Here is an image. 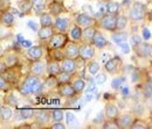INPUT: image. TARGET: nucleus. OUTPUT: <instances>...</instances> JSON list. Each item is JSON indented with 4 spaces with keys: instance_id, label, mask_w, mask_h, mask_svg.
I'll return each instance as SVG.
<instances>
[{
    "instance_id": "1",
    "label": "nucleus",
    "mask_w": 152,
    "mask_h": 129,
    "mask_svg": "<svg viewBox=\"0 0 152 129\" xmlns=\"http://www.w3.org/2000/svg\"><path fill=\"white\" fill-rule=\"evenodd\" d=\"M23 83H25L26 86L28 87V90H29L31 94H35V93H39L42 91L43 84L40 81L39 77L38 76H35V74H33V76H28V77L25 79Z\"/></svg>"
},
{
    "instance_id": "2",
    "label": "nucleus",
    "mask_w": 152,
    "mask_h": 129,
    "mask_svg": "<svg viewBox=\"0 0 152 129\" xmlns=\"http://www.w3.org/2000/svg\"><path fill=\"white\" fill-rule=\"evenodd\" d=\"M145 18V6L142 2H134L130 11V19L133 22L143 21Z\"/></svg>"
},
{
    "instance_id": "3",
    "label": "nucleus",
    "mask_w": 152,
    "mask_h": 129,
    "mask_svg": "<svg viewBox=\"0 0 152 129\" xmlns=\"http://www.w3.org/2000/svg\"><path fill=\"white\" fill-rule=\"evenodd\" d=\"M101 26L103 29L114 33L115 30H117V17L114 14L104 15L101 20Z\"/></svg>"
},
{
    "instance_id": "4",
    "label": "nucleus",
    "mask_w": 152,
    "mask_h": 129,
    "mask_svg": "<svg viewBox=\"0 0 152 129\" xmlns=\"http://www.w3.org/2000/svg\"><path fill=\"white\" fill-rule=\"evenodd\" d=\"M68 38L64 35V33H57L54 34L53 36L50 37V41H49V47L53 49V50H58L61 48H63L67 43Z\"/></svg>"
},
{
    "instance_id": "5",
    "label": "nucleus",
    "mask_w": 152,
    "mask_h": 129,
    "mask_svg": "<svg viewBox=\"0 0 152 129\" xmlns=\"http://www.w3.org/2000/svg\"><path fill=\"white\" fill-rule=\"evenodd\" d=\"M95 55V48L90 43H84L80 47V57L83 61L91 59Z\"/></svg>"
},
{
    "instance_id": "6",
    "label": "nucleus",
    "mask_w": 152,
    "mask_h": 129,
    "mask_svg": "<svg viewBox=\"0 0 152 129\" xmlns=\"http://www.w3.org/2000/svg\"><path fill=\"white\" fill-rule=\"evenodd\" d=\"M134 51H136V54L139 57L145 58V57H149V56L151 55L152 47L149 43H146V42H142V43H139V44H137L134 47Z\"/></svg>"
},
{
    "instance_id": "7",
    "label": "nucleus",
    "mask_w": 152,
    "mask_h": 129,
    "mask_svg": "<svg viewBox=\"0 0 152 129\" xmlns=\"http://www.w3.org/2000/svg\"><path fill=\"white\" fill-rule=\"evenodd\" d=\"M121 64H122L121 58H119L118 56H115V57L108 59V61L105 62V70H107L109 74H115V72L119 69Z\"/></svg>"
},
{
    "instance_id": "8",
    "label": "nucleus",
    "mask_w": 152,
    "mask_h": 129,
    "mask_svg": "<svg viewBox=\"0 0 152 129\" xmlns=\"http://www.w3.org/2000/svg\"><path fill=\"white\" fill-rule=\"evenodd\" d=\"M61 69L62 71L64 72H68V74H74L76 70V62L74 58H63L62 62H61Z\"/></svg>"
},
{
    "instance_id": "9",
    "label": "nucleus",
    "mask_w": 152,
    "mask_h": 129,
    "mask_svg": "<svg viewBox=\"0 0 152 129\" xmlns=\"http://www.w3.org/2000/svg\"><path fill=\"white\" fill-rule=\"evenodd\" d=\"M58 93L62 97L73 98V97H75V94L77 92L75 91V89H74L73 85H70L69 83H64V84H61V86L58 87Z\"/></svg>"
},
{
    "instance_id": "10",
    "label": "nucleus",
    "mask_w": 152,
    "mask_h": 129,
    "mask_svg": "<svg viewBox=\"0 0 152 129\" xmlns=\"http://www.w3.org/2000/svg\"><path fill=\"white\" fill-rule=\"evenodd\" d=\"M46 69H47L46 63L41 62L40 59H39V61H34V62L32 63V65H31V72L33 74H35V76H38V77L45 74Z\"/></svg>"
},
{
    "instance_id": "11",
    "label": "nucleus",
    "mask_w": 152,
    "mask_h": 129,
    "mask_svg": "<svg viewBox=\"0 0 152 129\" xmlns=\"http://www.w3.org/2000/svg\"><path fill=\"white\" fill-rule=\"evenodd\" d=\"M42 54H43V51H42V48L41 47H39V45H32L31 48H28V50H27V57L31 59V61H39L41 57H42Z\"/></svg>"
},
{
    "instance_id": "12",
    "label": "nucleus",
    "mask_w": 152,
    "mask_h": 129,
    "mask_svg": "<svg viewBox=\"0 0 152 129\" xmlns=\"http://www.w3.org/2000/svg\"><path fill=\"white\" fill-rule=\"evenodd\" d=\"M76 23L80 26V27H90L93 23H94V19L91 18L90 15L88 14H78L76 17Z\"/></svg>"
},
{
    "instance_id": "13",
    "label": "nucleus",
    "mask_w": 152,
    "mask_h": 129,
    "mask_svg": "<svg viewBox=\"0 0 152 129\" xmlns=\"http://www.w3.org/2000/svg\"><path fill=\"white\" fill-rule=\"evenodd\" d=\"M64 55L68 58H74L75 59L77 56L80 55V47L76 44L75 42H72L67 45L66 50H64Z\"/></svg>"
},
{
    "instance_id": "14",
    "label": "nucleus",
    "mask_w": 152,
    "mask_h": 129,
    "mask_svg": "<svg viewBox=\"0 0 152 129\" xmlns=\"http://www.w3.org/2000/svg\"><path fill=\"white\" fill-rule=\"evenodd\" d=\"M117 123L119 125V128H131L133 125V117L130 114H124L122 115L118 120Z\"/></svg>"
},
{
    "instance_id": "15",
    "label": "nucleus",
    "mask_w": 152,
    "mask_h": 129,
    "mask_svg": "<svg viewBox=\"0 0 152 129\" xmlns=\"http://www.w3.org/2000/svg\"><path fill=\"white\" fill-rule=\"evenodd\" d=\"M34 117L37 120V122L40 123V125H46L49 119H50V115L47 111H43V110H39V111L35 112L34 114Z\"/></svg>"
},
{
    "instance_id": "16",
    "label": "nucleus",
    "mask_w": 152,
    "mask_h": 129,
    "mask_svg": "<svg viewBox=\"0 0 152 129\" xmlns=\"http://www.w3.org/2000/svg\"><path fill=\"white\" fill-rule=\"evenodd\" d=\"M104 113H105V116H107L108 119L115 120V119H117L118 115H119V110H118L115 105H113V104H108V105L105 106Z\"/></svg>"
},
{
    "instance_id": "17",
    "label": "nucleus",
    "mask_w": 152,
    "mask_h": 129,
    "mask_svg": "<svg viewBox=\"0 0 152 129\" xmlns=\"http://www.w3.org/2000/svg\"><path fill=\"white\" fill-rule=\"evenodd\" d=\"M68 26H69L68 19H63V18H57L55 20V23H54L55 29H56L57 32H60V33H64L68 29Z\"/></svg>"
},
{
    "instance_id": "18",
    "label": "nucleus",
    "mask_w": 152,
    "mask_h": 129,
    "mask_svg": "<svg viewBox=\"0 0 152 129\" xmlns=\"http://www.w3.org/2000/svg\"><path fill=\"white\" fill-rule=\"evenodd\" d=\"M96 34V29L94 27H86V29L83 30V36H82V40L86 42V43H90L93 42L94 40V36Z\"/></svg>"
},
{
    "instance_id": "19",
    "label": "nucleus",
    "mask_w": 152,
    "mask_h": 129,
    "mask_svg": "<svg viewBox=\"0 0 152 129\" xmlns=\"http://www.w3.org/2000/svg\"><path fill=\"white\" fill-rule=\"evenodd\" d=\"M93 43L96 48H104L108 45V41L107 38L103 36L99 32H96L95 36H94V40H93Z\"/></svg>"
},
{
    "instance_id": "20",
    "label": "nucleus",
    "mask_w": 152,
    "mask_h": 129,
    "mask_svg": "<svg viewBox=\"0 0 152 129\" xmlns=\"http://www.w3.org/2000/svg\"><path fill=\"white\" fill-rule=\"evenodd\" d=\"M47 71H48V74H50V76H57V74L62 71L61 64H58L55 61L49 62V63L47 64Z\"/></svg>"
},
{
    "instance_id": "21",
    "label": "nucleus",
    "mask_w": 152,
    "mask_h": 129,
    "mask_svg": "<svg viewBox=\"0 0 152 129\" xmlns=\"http://www.w3.org/2000/svg\"><path fill=\"white\" fill-rule=\"evenodd\" d=\"M54 35L53 27H42L38 30V36L40 40H48Z\"/></svg>"
},
{
    "instance_id": "22",
    "label": "nucleus",
    "mask_w": 152,
    "mask_h": 129,
    "mask_svg": "<svg viewBox=\"0 0 152 129\" xmlns=\"http://www.w3.org/2000/svg\"><path fill=\"white\" fill-rule=\"evenodd\" d=\"M111 38H113V41L116 44H121V43H123V42H125L128 40V33L122 32V30H117L116 33H114L111 35Z\"/></svg>"
},
{
    "instance_id": "23",
    "label": "nucleus",
    "mask_w": 152,
    "mask_h": 129,
    "mask_svg": "<svg viewBox=\"0 0 152 129\" xmlns=\"http://www.w3.org/2000/svg\"><path fill=\"white\" fill-rule=\"evenodd\" d=\"M82 36H83V30L81 29V27L78 25L73 26V28L70 30V37H72V40L80 41V40H82Z\"/></svg>"
},
{
    "instance_id": "24",
    "label": "nucleus",
    "mask_w": 152,
    "mask_h": 129,
    "mask_svg": "<svg viewBox=\"0 0 152 129\" xmlns=\"http://www.w3.org/2000/svg\"><path fill=\"white\" fill-rule=\"evenodd\" d=\"M33 6H34V5H33L32 0H22V1L20 2L19 8L22 13H28V12L33 8Z\"/></svg>"
},
{
    "instance_id": "25",
    "label": "nucleus",
    "mask_w": 152,
    "mask_h": 129,
    "mask_svg": "<svg viewBox=\"0 0 152 129\" xmlns=\"http://www.w3.org/2000/svg\"><path fill=\"white\" fill-rule=\"evenodd\" d=\"M49 9H50V13H52L53 15H58L61 12H63L62 5H61L60 2H57V1H54V2H52V4L49 5Z\"/></svg>"
},
{
    "instance_id": "26",
    "label": "nucleus",
    "mask_w": 152,
    "mask_h": 129,
    "mask_svg": "<svg viewBox=\"0 0 152 129\" xmlns=\"http://www.w3.org/2000/svg\"><path fill=\"white\" fill-rule=\"evenodd\" d=\"M40 25L41 27H52L53 26V20L49 14H42L40 17Z\"/></svg>"
},
{
    "instance_id": "27",
    "label": "nucleus",
    "mask_w": 152,
    "mask_h": 129,
    "mask_svg": "<svg viewBox=\"0 0 152 129\" xmlns=\"http://www.w3.org/2000/svg\"><path fill=\"white\" fill-rule=\"evenodd\" d=\"M0 115H1V119L4 120V121H7V120H10L11 117H12V115H13V112L12 110L10 108V107H7V106H1V110H0Z\"/></svg>"
},
{
    "instance_id": "28",
    "label": "nucleus",
    "mask_w": 152,
    "mask_h": 129,
    "mask_svg": "<svg viewBox=\"0 0 152 129\" xmlns=\"http://www.w3.org/2000/svg\"><path fill=\"white\" fill-rule=\"evenodd\" d=\"M119 11V4L118 2H115V1H111L107 5V13L108 14H114L116 15Z\"/></svg>"
},
{
    "instance_id": "29",
    "label": "nucleus",
    "mask_w": 152,
    "mask_h": 129,
    "mask_svg": "<svg viewBox=\"0 0 152 129\" xmlns=\"http://www.w3.org/2000/svg\"><path fill=\"white\" fill-rule=\"evenodd\" d=\"M1 22H2V25H5V26H11V25H13V22H14V17H13V14H11V13H8V12L2 13Z\"/></svg>"
},
{
    "instance_id": "30",
    "label": "nucleus",
    "mask_w": 152,
    "mask_h": 129,
    "mask_svg": "<svg viewBox=\"0 0 152 129\" xmlns=\"http://www.w3.org/2000/svg\"><path fill=\"white\" fill-rule=\"evenodd\" d=\"M73 86H74V89H75L76 92L81 93L82 91L86 90V81H84L83 79L78 78V79H76L75 81L73 83Z\"/></svg>"
},
{
    "instance_id": "31",
    "label": "nucleus",
    "mask_w": 152,
    "mask_h": 129,
    "mask_svg": "<svg viewBox=\"0 0 152 129\" xmlns=\"http://www.w3.org/2000/svg\"><path fill=\"white\" fill-rule=\"evenodd\" d=\"M70 74H68V72H64V71H61L60 74L56 76L57 78V81H58V84H64V83H69V80H70Z\"/></svg>"
},
{
    "instance_id": "32",
    "label": "nucleus",
    "mask_w": 152,
    "mask_h": 129,
    "mask_svg": "<svg viewBox=\"0 0 152 129\" xmlns=\"http://www.w3.org/2000/svg\"><path fill=\"white\" fill-rule=\"evenodd\" d=\"M128 20L124 15H118L117 17V30H123L126 27Z\"/></svg>"
},
{
    "instance_id": "33",
    "label": "nucleus",
    "mask_w": 152,
    "mask_h": 129,
    "mask_svg": "<svg viewBox=\"0 0 152 129\" xmlns=\"http://www.w3.org/2000/svg\"><path fill=\"white\" fill-rule=\"evenodd\" d=\"M88 71L90 74H97V72L99 71V64L95 61H91L88 64Z\"/></svg>"
},
{
    "instance_id": "34",
    "label": "nucleus",
    "mask_w": 152,
    "mask_h": 129,
    "mask_svg": "<svg viewBox=\"0 0 152 129\" xmlns=\"http://www.w3.org/2000/svg\"><path fill=\"white\" fill-rule=\"evenodd\" d=\"M20 114H21L22 119L27 120V119H31L35 114V112H34V110H31V108H23V110L20 111Z\"/></svg>"
},
{
    "instance_id": "35",
    "label": "nucleus",
    "mask_w": 152,
    "mask_h": 129,
    "mask_svg": "<svg viewBox=\"0 0 152 129\" xmlns=\"http://www.w3.org/2000/svg\"><path fill=\"white\" fill-rule=\"evenodd\" d=\"M52 116H53V120L55 122H61L62 119H63V111L62 110H54L52 112Z\"/></svg>"
},
{
    "instance_id": "36",
    "label": "nucleus",
    "mask_w": 152,
    "mask_h": 129,
    "mask_svg": "<svg viewBox=\"0 0 152 129\" xmlns=\"http://www.w3.org/2000/svg\"><path fill=\"white\" fill-rule=\"evenodd\" d=\"M144 97L145 98L152 97V80H149L144 86Z\"/></svg>"
},
{
    "instance_id": "37",
    "label": "nucleus",
    "mask_w": 152,
    "mask_h": 129,
    "mask_svg": "<svg viewBox=\"0 0 152 129\" xmlns=\"http://www.w3.org/2000/svg\"><path fill=\"white\" fill-rule=\"evenodd\" d=\"M124 78L123 77H118V78H115L114 80H113V83H111V87L114 89V90H118L122 85H123V83H124Z\"/></svg>"
},
{
    "instance_id": "38",
    "label": "nucleus",
    "mask_w": 152,
    "mask_h": 129,
    "mask_svg": "<svg viewBox=\"0 0 152 129\" xmlns=\"http://www.w3.org/2000/svg\"><path fill=\"white\" fill-rule=\"evenodd\" d=\"M32 2L37 11H42L45 8V0H32Z\"/></svg>"
},
{
    "instance_id": "39",
    "label": "nucleus",
    "mask_w": 152,
    "mask_h": 129,
    "mask_svg": "<svg viewBox=\"0 0 152 129\" xmlns=\"http://www.w3.org/2000/svg\"><path fill=\"white\" fill-rule=\"evenodd\" d=\"M57 84H58V81H57V78L56 76H50L47 80H46V85H48L49 87H53V86H56Z\"/></svg>"
},
{
    "instance_id": "40",
    "label": "nucleus",
    "mask_w": 152,
    "mask_h": 129,
    "mask_svg": "<svg viewBox=\"0 0 152 129\" xmlns=\"http://www.w3.org/2000/svg\"><path fill=\"white\" fill-rule=\"evenodd\" d=\"M103 127L105 129H118L119 128V125L117 123V121H108V122H104Z\"/></svg>"
},
{
    "instance_id": "41",
    "label": "nucleus",
    "mask_w": 152,
    "mask_h": 129,
    "mask_svg": "<svg viewBox=\"0 0 152 129\" xmlns=\"http://www.w3.org/2000/svg\"><path fill=\"white\" fill-rule=\"evenodd\" d=\"M95 81L96 84H99V85H102V84H104L105 81H107V76L104 74H97L95 78Z\"/></svg>"
},
{
    "instance_id": "42",
    "label": "nucleus",
    "mask_w": 152,
    "mask_h": 129,
    "mask_svg": "<svg viewBox=\"0 0 152 129\" xmlns=\"http://www.w3.org/2000/svg\"><path fill=\"white\" fill-rule=\"evenodd\" d=\"M119 47H121V50H122V53H124V54H129L130 51H131V48H130V45L126 43V42H123V43H121V44H118Z\"/></svg>"
},
{
    "instance_id": "43",
    "label": "nucleus",
    "mask_w": 152,
    "mask_h": 129,
    "mask_svg": "<svg viewBox=\"0 0 152 129\" xmlns=\"http://www.w3.org/2000/svg\"><path fill=\"white\" fill-rule=\"evenodd\" d=\"M75 122H76V119L75 116H74V114L73 113H67V123H68V126H72Z\"/></svg>"
},
{
    "instance_id": "44",
    "label": "nucleus",
    "mask_w": 152,
    "mask_h": 129,
    "mask_svg": "<svg viewBox=\"0 0 152 129\" xmlns=\"http://www.w3.org/2000/svg\"><path fill=\"white\" fill-rule=\"evenodd\" d=\"M96 89V85L94 84V81L90 79V81H89V84H88V87L86 89V91H87V93H91L93 91H95Z\"/></svg>"
},
{
    "instance_id": "45",
    "label": "nucleus",
    "mask_w": 152,
    "mask_h": 129,
    "mask_svg": "<svg viewBox=\"0 0 152 129\" xmlns=\"http://www.w3.org/2000/svg\"><path fill=\"white\" fill-rule=\"evenodd\" d=\"M131 128H134V129H146V125H142L140 123V121H137V122H133L132 127Z\"/></svg>"
},
{
    "instance_id": "46",
    "label": "nucleus",
    "mask_w": 152,
    "mask_h": 129,
    "mask_svg": "<svg viewBox=\"0 0 152 129\" xmlns=\"http://www.w3.org/2000/svg\"><path fill=\"white\" fill-rule=\"evenodd\" d=\"M131 42H132V44L136 47L137 44H139V43H142V37L138 36V35H133L132 38H131Z\"/></svg>"
},
{
    "instance_id": "47",
    "label": "nucleus",
    "mask_w": 152,
    "mask_h": 129,
    "mask_svg": "<svg viewBox=\"0 0 152 129\" xmlns=\"http://www.w3.org/2000/svg\"><path fill=\"white\" fill-rule=\"evenodd\" d=\"M6 101L10 104V105H12V106H15L17 105V99L11 94V95H8V98L6 99Z\"/></svg>"
},
{
    "instance_id": "48",
    "label": "nucleus",
    "mask_w": 152,
    "mask_h": 129,
    "mask_svg": "<svg viewBox=\"0 0 152 129\" xmlns=\"http://www.w3.org/2000/svg\"><path fill=\"white\" fill-rule=\"evenodd\" d=\"M14 62H17V57H14V56H8V58H7L6 63H7L8 65H13V64H14Z\"/></svg>"
},
{
    "instance_id": "49",
    "label": "nucleus",
    "mask_w": 152,
    "mask_h": 129,
    "mask_svg": "<svg viewBox=\"0 0 152 129\" xmlns=\"http://www.w3.org/2000/svg\"><path fill=\"white\" fill-rule=\"evenodd\" d=\"M143 36L145 40H149L150 37H151V33H150V30L148 29V28H144V30H143Z\"/></svg>"
},
{
    "instance_id": "50",
    "label": "nucleus",
    "mask_w": 152,
    "mask_h": 129,
    "mask_svg": "<svg viewBox=\"0 0 152 129\" xmlns=\"http://www.w3.org/2000/svg\"><path fill=\"white\" fill-rule=\"evenodd\" d=\"M52 128H54V129H64V125H63L62 122H55V123L52 126Z\"/></svg>"
},
{
    "instance_id": "51",
    "label": "nucleus",
    "mask_w": 152,
    "mask_h": 129,
    "mask_svg": "<svg viewBox=\"0 0 152 129\" xmlns=\"http://www.w3.org/2000/svg\"><path fill=\"white\" fill-rule=\"evenodd\" d=\"M28 27H31V28H32V30L38 32V27H37L35 22H33V21H28Z\"/></svg>"
},
{
    "instance_id": "52",
    "label": "nucleus",
    "mask_w": 152,
    "mask_h": 129,
    "mask_svg": "<svg viewBox=\"0 0 152 129\" xmlns=\"http://www.w3.org/2000/svg\"><path fill=\"white\" fill-rule=\"evenodd\" d=\"M0 86H1V90H5V86H6V80H5V77L4 76H1V78H0Z\"/></svg>"
},
{
    "instance_id": "53",
    "label": "nucleus",
    "mask_w": 152,
    "mask_h": 129,
    "mask_svg": "<svg viewBox=\"0 0 152 129\" xmlns=\"http://www.w3.org/2000/svg\"><path fill=\"white\" fill-rule=\"evenodd\" d=\"M21 44H22L23 47H27V48H31V47H32V43H31L29 41H22Z\"/></svg>"
},
{
    "instance_id": "54",
    "label": "nucleus",
    "mask_w": 152,
    "mask_h": 129,
    "mask_svg": "<svg viewBox=\"0 0 152 129\" xmlns=\"http://www.w3.org/2000/svg\"><path fill=\"white\" fill-rule=\"evenodd\" d=\"M1 72L2 74L5 72V62L4 61H1Z\"/></svg>"
},
{
    "instance_id": "55",
    "label": "nucleus",
    "mask_w": 152,
    "mask_h": 129,
    "mask_svg": "<svg viewBox=\"0 0 152 129\" xmlns=\"http://www.w3.org/2000/svg\"><path fill=\"white\" fill-rule=\"evenodd\" d=\"M150 105H151V107H152V97L150 98Z\"/></svg>"
},
{
    "instance_id": "56",
    "label": "nucleus",
    "mask_w": 152,
    "mask_h": 129,
    "mask_svg": "<svg viewBox=\"0 0 152 129\" xmlns=\"http://www.w3.org/2000/svg\"><path fill=\"white\" fill-rule=\"evenodd\" d=\"M150 117H151V121H152V113H151V116H150Z\"/></svg>"
},
{
    "instance_id": "57",
    "label": "nucleus",
    "mask_w": 152,
    "mask_h": 129,
    "mask_svg": "<svg viewBox=\"0 0 152 129\" xmlns=\"http://www.w3.org/2000/svg\"><path fill=\"white\" fill-rule=\"evenodd\" d=\"M151 15H152V11H151Z\"/></svg>"
},
{
    "instance_id": "58",
    "label": "nucleus",
    "mask_w": 152,
    "mask_h": 129,
    "mask_svg": "<svg viewBox=\"0 0 152 129\" xmlns=\"http://www.w3.org/2000/svg\"><path fill=\"white\" fill-rule=\"evenodd\" d=\"M58 1H61V0H58Z\"/></svg>"
}]
</instances>
